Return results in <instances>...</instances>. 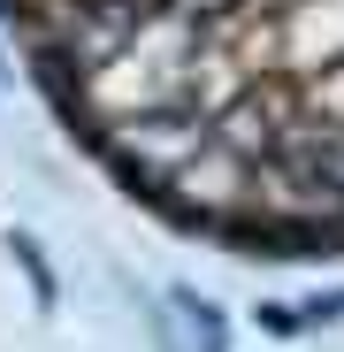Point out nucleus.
<instances>
[{
    "label": "nucleus",
    "instance_id": "nucleus-1",
    "mask_svg": "<svg viewBox=\"0 0 344 352\" xmlns=\"http://www.w3.org/2000/svg\"><path fill=\"white\" fill-rule=\"evenodd\" d=\"M192 46H199V23L153 8V16L130 31V46L115 54V62H100L92 77L62 85V107L84 123V138H100V131H115V123H130V115H146V107H168V100H176V85H184Z\"/></svg>",
    "mask_w": 344,
    "mask_h": 352
},
{
    "label": "nucleus",
    "instance_id": "nucleus-2",
    "mask_svg": "<svg viewBox=\"0 0 344 352\" xmlns=\"http://www.w3.org/2000/svg\"><path fill=\"white\" fill-rule=\"evenodd\" d=\"M100 146V161L123 176V184H138L146 199L176 176L199 146H214V123L199 107H184V100H168V107H146V115H130V123H115V131H100L92 138Z\"/></svg>",
    "mask_w": 344,
    "mask_h": 352
},
{
    "label": "nucleus",
    "instance_id": "nucleus-3",
    "mask_svg": "<svg viewBox=\"0 0 344 352\" xmlns=\"http://www.w3.org/2000/svg\"><path fill=\"white\" fill-rule=\"evenodd\" d=\"M153 207H168V214L192 222V230H245V214H253V161L229 153V146H199L153 192Z\"/></svg>",
    "mask_w": 344,
    "mask_h": 352
},
{
    "label": "nucleus",
    "instance_id": "nucleus-4",
    "mask_svg": "<svg viewBox=\"0 0 344 352\" xmlns=\"http://www.w3.org/2000/svg\"><path fill=\"white\" fill-rule=\"evenodd\" d=\"M253 85H260V77L238 62V54H229L222 38H207V31H199V46H192V62H184V85H176V100H184V107H199L207 123H214V115H222L229 100H245Z\"/></svg>",
    "mask_w": 344,
    "mask_h": 352
},
{
    "label": "nucleus",
    "instance_id": "nucleus-5",
    "mask_svg": "<svg viewBox=\"0 0 344 352\" xmlns=\"http://www.w3.org/2000/svg\"><path fill=\"white\" fill-rule=\"evenodd\" d=\"M299 107L314 115V123L344 131V54H336V62H321V69H299Z\"/></svg>",
    "mask_w": 344,
    "mask_h": 352
},
{
    "label": "nucleus",
    "instance_id": "nucleus-6",
    "mask_svg": "<svg viewBox=\"0 0 344 352\" xmlns=\"http://www.w3.org/2000/svg\"><path fill=\"white\" fill-rule=\"evenodd\" d=\"M168 16H184V23H214V16H229L238 0H161Z\"/></svg>",
    "mask_w": 344,
    "mask_h": 352
},
{
    "label": "nucleus",
    "instance_id": "nucleus-7",
    "mask_svg": "<svg viewBox=\"0 0 344 352\" xmlns=\"http://www.w3.org/2000/svg\"><path fill=\"white\" fill-rule=\"evenodd\" d=\"M16 261L31 268V283H38V307H54V276H46V261H38V245L31 238H16Z\"/></svg>",
    "mask_w": 344,
    "mask_h": 352
},
{
    "label": "nucleus",
    "instance_id": "nucleus-8",
    "mask_svg": "<svg viewBox=\"0 0 344 352\" xmlns=\"http://www.w3.org/2000/svg\"><path fill=\"white\" fill-rule=\"evenodd\" d=\"M184 307H192V322H199V337H207V344L222 352V307H214V299H184Z\"/></svg>",
    "mask_w": 344,
    "mask_h": 352
},
{
    "label": "nucleus",
    "instance_id": "nucleus-9",
    "mask_svg": "<svg viewBox=\"0 0 344 352\" xmlns=\"http://www.w3.org/2000/svg\"><path fill=\"white\" fill-rule=\"evenodd\" d=\"M238 8H253V16H299L306 0H238Z\"/></svg>",
    "mask_w": 344,
    "mask_h": 352
}]
</instances>
